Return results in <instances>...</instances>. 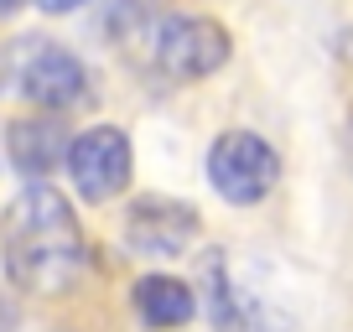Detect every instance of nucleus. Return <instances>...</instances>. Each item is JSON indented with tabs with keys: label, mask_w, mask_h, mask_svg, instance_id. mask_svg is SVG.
Here are the masks:
<instances>
[{
	"label": "nucleus",
	"mask_w": 353,
	"mask_h": 332,
	"mask_svg": "<svg viewBox=\"0 0 353 332\" xmlns=\"http://www.w3.org/2000/svg\"><path fill=\"white\" fill-rule=\"evenodd\" d=\"M37 6H42L47 16H63V11H78V6H83V0H37Z\"/></svg>",
	"instance_id": "nucleus-9"
},
{
	"label": "nucleus",
	"mask_w": 353,
	"mask_h": 332,
	"mask_svg": "<svg viewBox=\"0 0 353 332\" xmlns=\"http://www.w3.org/2000/svg\"><path fill=\"white\" fill-rule=\"evenodd\" d=\"M125 239L135 255H182L198 239V213L172 198H141L125 218Z\"/></svg>",
	"instance_id": "nucleus-6"
},
{
	"label": "nucleus",
	"mask_w": 353,
	"mask_h": 332,
	"mask_svg": "<svg viewBox=\"0 0 353 332\" xmlns=\"http://www.w3.org/2000/svg\"><path fill=\"white\" fill-rule=\"evenodd\" d=\"M130 135L114 130V125H94V130L73 135V145H68V177H73L78 198L88 203H110L120 198L125 187H130Z\"/></svg>",
	"instance_id": "nucleus-4"
},
{
	"label": "nucleus",
	"mask_w": 353,
	"mask_h": 332,
	"mask_svg": "<svg viewBox=\"0 0 353 332\" xmlns=\"http://www.w3.org/2000/svg\"><path fill=\"white\" fill-rule=\"evenodd\" d=\"M0 332H16V311H11V301L0 296Z\"/></svg>",
	"instance_id": "nucleus-10"
},
{
	"label": "nucleus",
	"mask_w": 353,
	"mask_h": 332,
	"mask_svg": "<svg viewBox=\"0 0 353 332\" xmlns=\"http://www.w3.org/2000/svg\"><path fill=\"white\" fill-rule=\"evenodd\" d=\"M21 6H26V0H0V16H16Z\"/></svg>",
	"instance_id": "nucleus-11"
},
{
	"label": "nucleus",
	"mask_w": 353,
	"mask_h": 332,
	"mask_svg": "<svg viewBox=\"0 0 353 332\" xmlns=\"http://www.w3.org/2000/svg\"><path fill=\"white\" fill-rule=\"evenodd\" d=\"M0 260L11 286L32 291V296H63L78 286L88 265L83 229L73 218V203L47 182H32L21 198L6 208L0 223Z\"/></svg>",
	"instance_id": "nucleus-1"
},
{
	"label": "nucleus",
	"mask_w": 353,
	"mask_h": 332,
	"mask_svg": "<svg viewBox=\"0 0 353 332\" xmlns=\"http://www.w3.org/2000/svg\"><path fill=\"white\" fill-rule=\"evenodd\" d=\"M16 83H21V94L32 104H42L47 114L73 110V104L88 94L83 63H78L68 47L42 42V37H32V42L21 47V57H16Z\"/></svg>",
	"instance_id": "nucleus-5"
},
{
	"label": "nucleus",
	"mask_w": 353,
	"mask_h": 332,
	"mask_svg": "<svg viewBox=\"0 0 353 332\" xmlns=\"http://www.w3.org/2000/svg\"><path fill=\"white\" fill-rule=\"evenodd\" d=\"M208 182L219 187V198L239 203V208L244 203H260V198H270L276 182H281V156L270 151L260 135L229 130V135H219L213 151H208Z\"/></svg>",
	"instance_id": "nucleus-3"
},
{
	"label": "nucleus",
	"mask_w": 353,
	"mask_h": 332,
	"mask_svg": "<svg viewBox=\"0 0 353 332\" xmlns=\"http://www.w3.org/2000/svg\"><path fill=\"white\" fill-rule=\"evenodd\" d=\"M151 57L166 78H208L229 63V32L213 16H166L151 26Z\"/></svg>",
	"instance_id": "nucleus-2"
},
{
	"label": "nucleus",
	"mask_w": 353,
	"mask_h": 332,
	"mask_svg": "<svg viewBox=\"0 0 353 332\" xmlns=\"http://www.w3.org/2000/svg\"><path fill=\"white\" fill-rule=\"evenodd\" d=\"M68 145H73V135H68L52 114H42V120H16L11 130H6L11 166L26 172V177H47L57 166H68Z\"/></svg>",
	"instance_id": "nucleus-7"
},
{
	"label": "nucleus",
	"mask_w": 353,
	"mask_h": 332,
	"mask_svg": "<svg viewBox=\"0 0 353 332\" xmlns=\"http://www.w3.org/2000/svg\"><path fill=\"white\" fill-rule=\"evenodd\" d=\"M135 311H141L145 327H182L198 311V296L172 276H145L135 280Z\"/></svg>",
	"instance_id": "nucleus-8"
}]
</instances>
